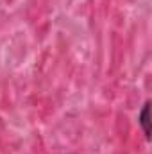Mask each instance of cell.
Here are the masks:
<instances>
[{"mask_svg":"<svg viewBox=\"0 0 152 154\" xmlns=\"http://www.w3.org/2000/svg\"><path fill=\"white\" fill-rule=\"evenodd\" d=\"M138 124H140L145 138L150 140V100H145V104L138 115Z\"/></svg>","mask_w":152,"mask_h":154,"instance_id":"cell-1","label":"cell"}]
</instances>
